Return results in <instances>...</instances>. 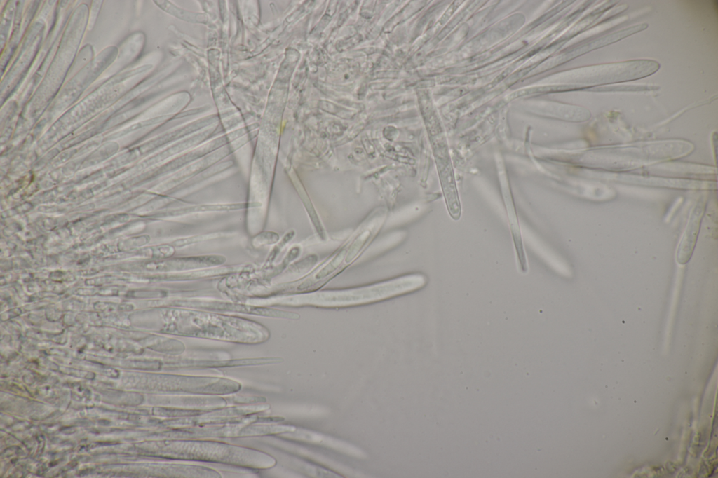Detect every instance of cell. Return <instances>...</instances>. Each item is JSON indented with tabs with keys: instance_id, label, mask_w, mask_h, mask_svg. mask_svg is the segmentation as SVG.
I'll use <instances>...</instances> for the list:
<instances>
[{
	"instance_id": "obj_1",
	"label": "cell",
	"mask_w": 718,
	"mask_h": 478,
	"mask_svg": "<svg viewBox=\"0 0 718 478\" xmlns=\"http://www.w3.org/2000/svg\"><path fill=\"white\" fill-rule=\"evenodd\" d=\"M159 332L171 336L255 345L270 338L262 324L239 316L181 307L162 306Z\"/></svg>"
},
{
	"instance_id": "obj_2",
	"label": "cell",
	"mask_w": 718,
	"mask_h": 478,
	"mask_svg": "<svg viewBox=\"0 0 718 478\" xmlns=\"http://www.w3.org/2000/svg\"><path fill=\"white\" fill-rule=\"evenodd\" d=\"M149 452L170 460L222 464L255 471L276 464L275 458L266 452L220 439H163L154 443Z\"/></svg>"
},
{
	"instance_id": "obj_3",
	"label": "cell",
	"mask_w": 718,
	"mask_h": 478,
	"mask_svg": "<svg viewBox=\"0 0 718 478\" xmlns=\"http://www.w3.org/2000/svg\"><path fill=\"white\" fill-rule=\"evenodd\" d=\"M166 306L181 307L225 314H245L264 317L298 320L296 313L240 301H227L203 297L169 299Z\"/></svg>"
},
{
	"instance_id": "obj_4",
	"label": "cell",
	"mask_w": 718,
	"mask_h": 478,
	"mask_svg": "<svg viewBox=\"0 0 718 478\" xmlns=\"http://www.w3.org/2000/svg\"><path fill=\"white\" fill-rule=\"evenodd\" d=\"M705 204V196H701L691 212L686 227L677 250L676 259L679 264H686L691 257L700 231Z\"/></svg>"
},
{
	"instance_id": "obj_5",
	"label": "cell",
	"mask_w": 718,
	"mask_h": 478,
	"mask_svg": "<svg viewBox=\"0 0 718 478\" xmlns=\"http://www.w3.org/2000/svg\"><path fill=\"white\" fill-rule=\"evenodd\" d=\"M247 207L243 203L222 204V205H200L185 208L174 210L166 212V216H180L192 212L206 211H231L242 210Z\"/></svg>"
},
{
	"instance_id": "obj_6",
	"label": "cell",
	"mask_w": 718,
	"mask_h": 478,
	"mask_svg": "<svg viewBox=\"0 0 718 478\" xmlns=\"http://www.w3.org/2000/svg\"><path fill=\"white\" fill-rule=\"evenodd\" d=\"M155 3H156V4L163 10L181 19L185 20L187 21L192 20L193 22L203 21L198 19V17H204V15L201 14L194 15L193 13H190L183 9H180L168 1H155Z\"/></svg>"
},
{
	"instance_id": "obj_7",
	"label": "cell",
	"mask_w": 718,
	"mask_h": 478,
	"mask_svg": "<svg viewBox=\"0 0 718 478\" xmlns=\"http://www.w3.org/2000/svg\"><path fill=\"white\" fill-rule=\"evenodd\" d=\"M278 235L273 232H263L257 236L256 240L259 244H272L278 240Z\"/></svg>"
}]
</instances>
